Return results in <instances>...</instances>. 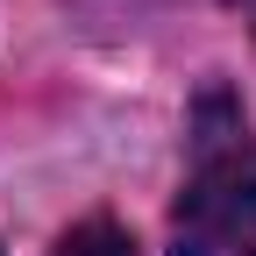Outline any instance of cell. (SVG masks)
Returning <instances> with one entry per match:
<instances>
[{
    "label": "cell",
    "mask_w": 256,
    "mask_h": 256,
    "mask_svg": "<svg viewBox=\"0 0 256 256\" xmlns=\"http://www.w3.org/2000/svg\"><path fill=\"white\" fill-rule=\"evenodd\" d=\"M171 242V256H256V150L242 128H200V164L178 192Z\"/></svg>",
    "instance_id": "obj_1"
},
{
    "label": "cell",
    "mask_w": 256,
    "mask_h": 256,
    "mask_svg": "<svg viewBox=\"0 0 256 256\" xmlns=\"http://www.w3.org/2000/svg\"><path fill=\"white\" fill-rule=\"evenodd\" d=\"M57 256H136V242H128V228H114V220H78V228L57 242Z\"/></svg>",
    "instance_id": "obj_2"
}]
</instances>
